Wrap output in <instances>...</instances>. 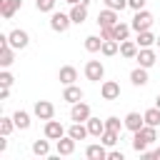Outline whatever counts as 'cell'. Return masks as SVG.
<instances>
[{"label":"cell","mask_w":160,"mask_h":160,"mask_svg":"<svg viewBox=\"0 0 160 160\" xmlns=\"http://www.w3.org/2000/svg\"><path fill=\"white\" fill-rule=\"evenodd\" d=\"M152 12H148V10H135V18H132V22H130V28L135 30V32H142V30H150V25H152Z\"/></svg>","instance_id":"obj_1"},{"label":"cell","mask_w":160,"mask_h":160,"mask_svg":"<svg viewBox=\"0 0 160 160\" xmlns=\"http://www.w3.org/2000/svg\"><path fill=\"white\" fill-rule=\"evenodd\" d=\"M102 75H105V68H102L100 60H88V62H85V78H88L90 82H100Z\"/></svg>","instance_id":"obj_2"},{"label":"cell","mask_w":160,"mask_h":160,"mask_svg":"<svg viewBox=\"0 0 160 160\" xmlns=\"http://www.w3.org/2000/svg\"><path fill=\"white\" fill-rule=\"evenodd\" d=\"M70 22H72L70 12H68V15H65V12H52V15H50V28H52L55 32H65V30L70 28Z\"/></svg>","instance_id":"obj_3"},{"label":"cell","mask_w":160,"mask_h":160,"mask_svg":"<svg viewBox=\"0 0 160 160\" xmlns=\"http://www.w3.org/2000/svg\"><path fill=\"white\" fill-rule=\"evenodd\" d=\"M8 42H10V48H15V50H25L28 42H30V38H28L25 30H12V32H8Z\"/></svg>","instance_id":"obj_4"},{"label":"cell","mask_w":160,"mask_h":160,"mask_svg":"<svg viewBox=\"0 0 160 160\" xmlns=\"http://www.w3.org/2000/svg\"><path fill=\"white\" fill-rule=\"evenodd\" d=\"M100 95H102V100H118L120 98V85L115 80H105L100 85Z\"/></svg>","instance_id":"obj_5"},{"label":"cell","mask_w":160,"mask_h":160,"mask_svg":"<svg viewBox=\"0 0 160 160\" xmlns=\"http://www.w3.org/2000/svg\"><path fill=\"white\" fill-rule=\"evenodd\" d=\"M32 112H35L40 120H52L55 108H52V102H48V100H38V102H35V108H32Z\"/></svg>","instance_id":"obj_6"},{"label":"cell","mask_w":160,"mask_h":160,"mask_svg":"<svg viewBox=\"0 0 160 160\" xmlns=\"http://www.w3.org/2000/svg\"><path fill=\"white\" fill-rule=\"evenodd\" d=\"M70 118L75 120V122H88V118H90V105L88 102H75L72 105V110H70Z\"/></svg>","instance_id":"obj_7"},{"label":"cell","mask_w":160,"mask_h":160,"mask_svg":"<svg viewBox=\"0 0 160 160\" xmlns=\"http://www.w3.org/2000/svg\"><path fill=\"white\" fill-rule=\"evenodd\" d=\"M62 135H65V128H62L58 120H48V122H45V138H48V140H60Z\"/></svg>","instance_id":"obj_8"},{"label":"cell","mask_w":160,"mask_h":160,"mask_svg":"<svg viewBox=\"0 0 160 160\" xmlns=\"http://www.w3.org/2000/svg\"><path fill=\"white\" fill-rule=\"evenodd\" d=\"M20 8H22V0H2V2H0V15H2L5 20H10Z\"/></svg>","instance_id":"obj_9"},{"label":"cell","mask_w":160,"mask_h":160,"mask_svg":"<svg viewBox=\"0 0 160 160\" xmlns=\"http://www.w3.org/2000/svg\"><path fill=\"white\" fill-rule=\"evenodd\" d=\"M135 60H138L142 68H152V65H155V60H158V55H155V50H150V48H140Z\"/></svg>","instance_id":"obj_10"},{"label":"cell","mask_w":160,"mask_h":160,"mask_svg":"<svg viewBox=\"0 0 160 160\" xmlns=\"http://www.w3.org/2000/svg\"><path fill=\"white\" fill-rule=\"evenodd\" d=\"M122 122H125V128H128L130 132H138V130H140V128L145 125V118H142L140 112H128Z\"/></svg>","instance_id":"obj_11"},{"label":"cell","mask_w":160,"mask_h":160,"mask_svg":"<svg viewBox=\"0 0 160 160\" xmlns=\"http://www.w3.org/2000/svg\"><path fill=\"white\" fill-rule=\"evenodd\" d=\"M62 100H65V102H70V105H75V102H80V100H82V90H80L75 82H72V85H65Z\"/></svg>","instance_id":"obj_12"},{"label":"cell","mask_w":160,"mask_h":160,"mask_svg":"<svg viewBox=\"0 0 160 160\" xmlns=\"http://www.w3.org/2000/svg\"><path fill=\"white\" fill-rule=\"evenodd\" d=\"M148 80H150V78H148V68H142V65H140V68H135V70L130 72V82H132L135 88L148 85Z\"/></svg>","instance_id":"obj_13"},{"label":"cell","mask_w":160,"mask_h":160,"mask_svg":"<svg viewBox=\"0 0 160 160\" xmlns=\"http://www.w3.org/2000/svg\"><path fill=\"white\" fill-rule=\"evenodd\" d=\"M75 142H78L75 138H70V135L65 138V135H62V138L58 140V155H72V152H75Z\"/></svg>","instance_id":"obj_14"},{"label":"cell","mask_w":160,"mask_h":160,"mask_svg":"<svg viewBox=\"0 0 160 160\" xmlns=\"http://www.w3.org/2000/svg\"><path fill=\"white\" fill-rule=\"evenodd\" d=\"M98 25H100V28H102V25H118V10L105 8L102 12H98Z\"/></svg>","instance_id":"obj_15"},{"label":"cell","mask_w":160,"mask_h":160,"mask_svg":"<svg viewBox=\"0 0 160 160\" xmlns=\"http://www.w3.org/2000/svg\"><path fill=\"white\" fill-rule=\"evenodd\" d=\"M58 78H60V82H62V85H72V82L78 80V70H75L72 65H65V68H60Z\"/></svg>","instance_id":"obj_16"},{"label":"cell","mask_w":160,"mask_h":160,"mask_svg":"<svg viewBox=\"0 0 160 160\" xmlns=\"http://www.w3.org/2000/svg\"><path fill=\"white\" fill-rule=\"evenodd\" d=\"M105 148H108V145H102V142H100V145H88V148H85V155H88L90 160H105V158H108V150H105Z\"/></svg>","instance_id":"obj_17"},{"label":"cell","mask_w":160,"mask_h":160,"mask_svg":"<svg viewBox=\"0 0 160 160\" xmlns=\"http://www.w3.org/2000/svg\"><path fill=\"white\" fill-rule=\"evenodd\" d=\"M70 18H72V22H78V25H82L85 20H88V5H72L70 8Z\"/></svg>","instance_id":"obj_18"},{"label":"cell","mask_w":160,"mask_h":160,"mask_svg":"<svg viewBox=\"0 0 160 160\" xmlns=\"http://www.w3.org/2000/svg\"><path fill=\"white\" fill-rule=\"evenodd\" d=\"M138 48H140L138 42H132V40H122V42H120V55L128 58V60H130V58H138Z\"/></svg>","instance_id":"obj_19"},{"label":"cell","mask_w":160,"mask_h":160,"mask_svg":"<svg viewBox=\"0 0 160 160\" xmlns=\"http://www.w3.org/2000/svg\"><path fill=\"white\" fill-rule=\"evenodd\" d=\"M88 132L95 135V138H100V135L105 132V120H100V118H88Z\"/></svg>","instance_id":"obj_20"},{"label":"cell","mask_w":160,"mask_h":160,"mask_svg":"<svg viewBox=\"0 0 160 160\" xmlns=\"http://www.w3.org/2000/svg\"><path fill=\"white\" fill-rule=\"evenodd\" d=\"M68 135H70V138H75V140H85L90 132H88V125H82V122H72V125H70V130H68Z\"/></svg>","instance_id":"obj_21"},{"label":"cell","mask_w":160,"mask_h":160,"mask_svg":"<svg viewBox=\"0 0 160 160\" xmlns=\"http://www.w3.org/2000/svg\"><path fill=\"white\" fill-rule=\"evenodd\" d=\"M142 118H145V125L158 128V125H160V108H150V110H145Z\"/></svg>","instance_id":"obj_22"},{"label":"cell","mask_w":160,"mask_h":160,"mask_svg":"<svg viewBox=\"0 0 160 160\" xmlns=\"http://www.w3.org/2000/svg\"><path fill=\"white\" fill-rule=\"evenodd\" d=\"M155 40H158V38H155L150 30H142V32H138V40H135V42H138L140 48H150V45H155Z\"/></svg>","instance_id":"obj_23"},{"label":"cell","mask_w":160,"mask_h":160,"mask_svg":"<svg viewBox=\"0 0 160 160\" xmlns=\"http://www.w3.org/2000/svg\"><path fill=\"white\" fill-rule=\"evenodd\" d=\"M100 48H102V38H98V35H88L85 38V50L88 52H100Z\"/></svg>","instance_id":"obj_24"},{"label":"cell","mask_w":160,"mask_h":160,"mask_svg":"<svg viewBox=\"0 0 160 160\" xmlns=\"http://www.w3.org/2000/svg\"><path fill=\"white\" fill-rule=\"evenodd\" d=\"M12 120H15V128H20V130H28V128H30V115H28L25 110H18V112L12 115Z\"/></svg>","instance_id":"obj_25"},{"label":"cell","mask_w":160,"mask_h":160,"mask_svg":"<svg viewBox=\"0 0 160 160\" xmlns=\"http://www.w3.org/2000/svg\"><path fill=\"white\" fill-rule=\"evenodd\" d=\"M148 145H150V142L142 138V132H140V130H138V132H132V150H135V152H145V150H148Z\"/></svg>","instance_id":"obj_26"},{"label":"cell","mask_w":160,"mask_h":160,"mask_svg":"<svg viewBox=\"0 0 160 160\" xmlns=\"http://www.w3.org/2000/svg\"><path fill=\"white\" fill-rule=\"evenodd\" d=\"M118 50H120L118 40H102V48H100V52H102L105 58H112V55H115Z\"/></svg>","instance_id":"obj_27"},{"label":"cell","mask_w":160,"mask_h":160,"mask_svg":"<svg viewBox=\"0 0 160 160\" xmlns=\"http://www.w3.org/2000/svg\"><path fill=\"white\" fill-rule=\"evenodd\" d=\"M118 138H120V132H115V130H108V128H105V132L100 135V142H102V145H108V148H112V145L118 142Z\"/></svg>","instance_id":"obj_28"},{"label":"cell","mask_w":160,"mask_h":160,"mask_svg":"<svg viewBox=\"0 0 160 160\" xmlns=\"http://www.w3.org/2000/svg\"><path fill=\"white\" fill-rule=\"evenodd\" d=\"M32 152H35V155H40V158H48V152H50L48 140H35V142H32Z\"/></svg>","instance_id":"obj_29"},{"label":"cell","mask_w":160,"mask_h":160,"mask_svg":"<svg viewBox=\"0 0 160 160\" xmlns=\"http://www.w3.org/2000/svg\"><path fill=\"white\" fill-rule=\"evenodd\" d=\"M128 35H130V25L118 22V25H115V40H118V42H122V40H128Z\"/></svg>","instance_id":"obj_30"},{"label":"cell","mask_w":160,"mask_h":160,"mask_svg":"<svg viewBox=\"0 0 160 160\" xmlns=\"http://www.w3.org/2000/svg\"><path fill=\"white\" fill-rule=\"evenodd\" d=\"M12 128H15V120L12 118H0V135H10L12 132Z\"/></svg>","instance_id":"obj_31"},{"label":"cell","mask_w":160,"mask_h":160,"mask_svg":"<svg viewBox=\"0 0 160 160\" xmlns=\"http://www.w3.org/2000/svg\"><path fill=\"white\" fill-rule=\"evenodd\" d=\"M105 128H108V130H115V132H122L125 122H120V118H108V120H105Z\"/></svg>","instance_id":"obj_32"},{"label":"cell","mask_w":160,"mask_h":160,"mask_svg":"<svg viewBox=\"0 0 160 160\" xmlns=\"http://www.w3.org/2000/svg\"><path fill=\"white\" fill-rule=\"evenodd\" d=\"M140 132H142V138H145L148 142H155V140H158V132H155V128H152V125H142V128H140Z\"/></svg>","instance_id":"obj_33"},{"label":"cell","mask_w":160,"mask_h":160,"mask_svg":"<svg viewBox=\"0 0 160 160\" xmlns=\"http://www.w3.org/2000/svg\"><path fill=\"white\" fill-rule=\"evenodd\" d=\"M35 8H38L40 12H52V8H55V0H35Z\"/></svg>","instance_id":"obj_34"},{"label":"cell","mask_w":160,"mask_h":160,"mask_svg":"<svg viewBox=\"0 0 160 160\" xmlns=\"http://www.w3.org/2000/svg\"><path fill=\"white\" fill-rule=\"evenodd\" d=\"M105 8H110V10H125L128 0H105Z\"/></svg>","instance_id":"obj_35"},{"label":"cell","mask_w":160,"mask_h":160,"mask_svg":"<svg viewBox=\"0 0 160 160\" xmlns=\"http://www.w3.org/2000/svg\"><path fill=\"white\" fill-rule=\"evenodd\" d=\"M12 80H15V78H12L8 70H2V72H0V85H12Z\"/></svg>","instance_id":"obj_36"},{"label":"cell","mask_w":160,"mask_h":160,"mask_svg":"<svg viewBox=\"0 0 160 160\" xmlns=\"http://www.w3.org/2000/svg\"><path fill=\"white\" fill-rule=\"evenodd\" d=\"M128 8H132V10H145V0H128Z\"/></svg>","instance_id":"obj_37"},{"label":"cell","mask_w":160,"mask_h":160,"mask_svg":"<svg viewBox=\"0 0 160 160\" xmlns=\"http://www.w3.org/2000/svg\"><path fill=\"white\" fill-rule=\"evenodd\" d=\"M108 160H125V155L120 150H112V152H108Z\"/></svg>","instance_id":"obj_38"},{"label":"cell","mask_w":160,"mask_h":160,"mask_svg":"<svg viewBox=\"0 0 160 160\" xmlns=\"http://www.w3.org/2000/svg\"><path fill=\"white\" fill-rule=\"evenodd\" d=\"M8 95H10V85H2V88H0V98H2V100H5V98H8Z\"/></svg>","instance_id":"obj_39"},{"label":"cell","mask_w":160,"mask_h":160,"mask_svg":"<svg viewBox=\"0 0 160 160\" xmlns=\"http://www.w3.org/2000/svg\"><path fill=\"white\" fill-rule=\"evenodd\" d=\"M65 2H70V5H78V2L80 5H90V0H65Z\"/></svg>","instance_id":"obj_40"},{"label":"cell","mask_w":160,"mask_h":160,"mask_svg":"<svg viewBox=\"0 0 160 160\" xmlns=\"http://www.w3.org/2000/svg\"><path fill=\"white\" fill-rule=\"evenodd\" d=\"M152 152H155V158H158V160H160V148H158V150H152Z\"/></svg>","instance_id":"obj_41"},{"label":"cell","mask_w":160,"mask_h":160,"mask_svg":"<svg viewBox=\"0 0 160 160\" xmlns=\"http://www.w3.org/2000/svg\"><path fill=\"white\" fill-rule=\"evenodd\" d=\"M155 108H160V95H158V98H155Z\"/></svg>","instance_id":"obj_42"},{"label":"cell","mask_w":160,"mask_h":160,"mask_svg":"<svg viewBox=\"0 0 160 160\" xmlns=\"http://www.w3.org/2000/svg\"><path fill=\"white\" fill-rule=\"evenodd\" d=\"M155 45H158V48H160V35H158V40H155Z\"/></svg>","instance_id":"obj_43"}]
</instances>
